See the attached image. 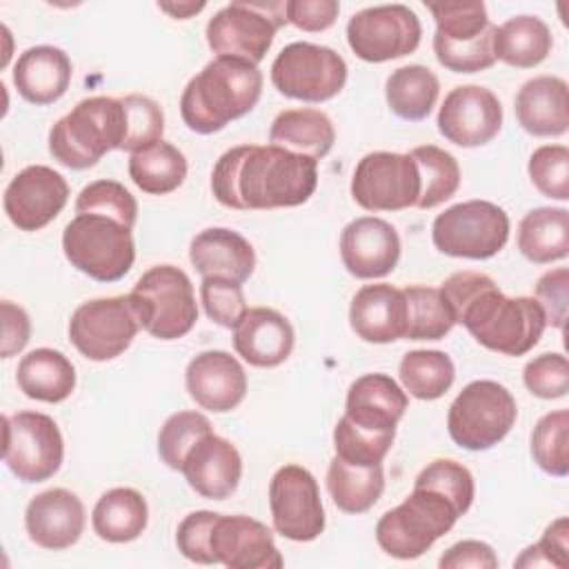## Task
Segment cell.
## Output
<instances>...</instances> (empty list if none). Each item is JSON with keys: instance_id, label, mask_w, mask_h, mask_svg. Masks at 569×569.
<instances>
[{"instance_id": "obj_57", "label": "cell", "mask_w": 569, "mask_h": 569, "mask_svg": "<svg viewBox=\"0 0 569 569\" xmlns=\"http://www.w3.org/2000/svg\"><path fill=\"white\" fill-rule=\"evenodd\" d=\"M31 336V322L22 307L4 300L2 302V358H11L13 353L22 351Z\"/></svg>"}, {"instance_id": "obj_58", "label": "cell", "mask_w": 569, "mask_h": 569, "mask_svg": "<svg viewBox=\"0 0 569 569\" xmlns=\"http://www.w3.org/2000/svg\"><path fill=\"white\" fill-rule=\"evenodd\" d=\"M162 11H167V13H171L173 18H178V20H187V18H191L193 13H198V11H202L204 9V2H178V4H169V2H162V4H158Z\"/></svg>"}, {"instance_id": "obj_1", "label": "cell", "mask_w": 569, "mask_h": 569, "mask_svg": "<svg viewBox=\"0 0 569 569\" xmlns=\"http://www.w3.org/2000/svg\"><path fill=\"white\" fill-rule=\"evenodd\" d=\"M318 187V162L278 144H238L211 171V191L229 209H282L305 204Z\"/></svg>"}, {"instance_id": "obj_46", "label": "cell", "mask_w": 569, "mask_h": 569, "mask_svg": "<svg viewBox=\"0 0 569 569\" xmlns=\"http://www.w3.org/2000/svg\"><path fill=\"white\" fill-rule=\"evenodd\" d=\"M436 20V36L447 40H471L480 36L491 22L485 2H427Z\"/></svg>"}, {"instance_id": "obj_32", "label": "cell", "mask_w": 569, "mask_h": 569, "mask_svg": "<svg viewBox=\"0 0 569 569\" xmlns=\"http://www.w3.org/2000/svg\"><path fill=\"white\" fill-rule=\"evenodd\" d=\"M149 520V507L140 491L131 487H116L102 493L91 513V527L98 538L107 542L136 540Z\"/></svg>"}, {"instance_id": "obj_24", "label": "cell", "mask_w": 569, "mask_h": 569, "mask_svg": "<svg viewBox=\"0 0 569 569\" xmlns=\"http://www.w3.org/2000/svg\"><path fill=\"white\" fill-rule=\"evenodd\" d=\"M353 333L373 345H387L407 336V302L402 289L387 282L365 284L349 307Z\"/></svg>"}, {"instance_id": "obj_15", "label": "cell", "mask_w": 569, "mask_h": 569, "mask_svg": "<svg viewBox=\"0 0 569 569\" xmlns=\"http://www.w3.org/2000/svg\"><path fill=\"white\" fill-rule=\"evenodd\" d=\"M420 36L418 16L405 4L367 7L353 13L347 24V42L365 62H387L413 53Z\"/></svg>"}, {"instance_id": "obj_50", "label": "cell", "mask_w": 569, "mask_h": 569, "mask_svg": "<svg viewBox=\"0 0 569 569\" xmlns=\"http://www.w3.org/2000/svg\"><path fill=\"white\" fill-rule=\"evenodd\" d=\"M200 300L207 316L227 329H233L247 311L240 282H233L227 278H213V276L202 278Z\"/></svg>"}, {"instance_id": "obj_52", "label": "cell", "mask_w": 569, "mask_h": 569, "mask_svg": "<svg viewBox=\"0 0 569 569\" xmlns=\"http://www.w3.org/2000/svg\"><path fill=\"white\" fill-rule=\"evenodd\" d=\"M216 520L213 511H191L182 518L176 531L178 551L198 565H216L209 551V531Z\"/></svg>"}, {"instance_id": "obj_23", "label": "cell", "mask_w": 569, "mask_h": 569, "mask_svg": "<svg viewBox=\"0 0 569 569\" xmlns=\"http://www.w3.org/2000/svg\"><path fill=\"white\" fill-rule=\"evenodd\" d=\"M180 471L189 487L202 498L224 500L238 489L242 458L229 440L209 431L189 449Z\"/></svg>"}, {"instance_id": "obj_17", "label": "cell", "mask_w": 569, "mask_h": 569, "mask_svg": "<svg viewBox=\"0 0 569 569\" xmlns=\"http://www.w3.org/2000/svg\"><path fill=\"white\" fill-rule=\"evenodd\" d=\"M67 200V180L44 164H31L18 171L2 196L4 213L20 231H40L58 218Z\"/></svg>"}, {"instance_id": "obj_42", "label": "cell", "mask_w": 569, "mask_h": 569, "mask_svg": "<svg viewBox=\"0 0 569 569\" xmlns=\"http://www.w3.org/2000/svg\"><path fill=\"white\" fill-rule=\"evenodd\" d=\"M396 438V429L373 431L358 427L347 416H342L333 429L336 456L351 465H382Z\"/></svg>"}, {"instance_id": "obj_2", "label": "cell", "mask_w": 569, "mask_h": 569, "mask_svg": "<svg viewBox=\"0 0 569 569\" xmlns=\"http://www.w3.org/2000/svg\"><path fill=\"white\" fill-rule=\"evenodd\" d=\"M453 320L487 349L505 356L531 351L545 327V313L536 298L505 296L493 278L478 271L451 273L440 287Z\"/></svg>"}, {"instance_id": "obj_16", "label": "cell", "mask_w": 569, "mask_h": 569, "mask_svg": "<svg viewBox=\"0 0 569 569\" xmlns=\"http://www.w3.org/2000/svg\"><path fill=\"white\" fill-rule=\"evenodd\" d=\"M273 529L296 542L316 540L325 531V509L313 473L300 465L280 467L269 482Z\"/></svg>"}, {"instance_id": "obj_10", "label": "cell", "mask_w": 569, "mask_h": 569, "mask_svg": "<svg viewBox=\"0 0 569 569\" xmlns=\"http://www.w3.org/2000/svg\"><path fill=\"white\" fill-rule=\"evenodd\" d=\"M287 24L284 2L238 0L222 7L207 24V44L218 56L258 64L273 44L276 31Z\"/></svg>"}, {"instance_id": "obj_29", "label": "cell", "mask_w": 569, "mask_h": 569, "mask_svg": "<svg viewBox=\"0 0 569 569\" xmlns=\"http://www.w3.org/2000/svg\"><path fill=\"white\" fill-rule=\"evenodd\" d=\"M71 82L69 56L51 44H38L18 56L13 84L31 104H51L64 96Z\"/></svg>"}, {"instance_id": "obj_47", "label": "cell", "mask_w": 569, "mask_h": 569, "mask_svg": "<svg viewBox=\"0 0 569 569\" xmlns=\"http://www.w3.org/2000/svg\"><path fill=\"white\" fill-rule=\"evenodd\" d=\"M533 187L553 200L569 198V149L565 144H542L529 158Z\"/></svg>"}, {"instance_id": "obj_13", "label": "cell", "mask_w": 569, "mask_h": 569, "mask_svg": "<svg viewBox=\"0 0 569 569\" xmlns=\"http://www.w3.org/2000/svg\"><path fill=\"white\" fill-rule=\"evenodd\" d=\"M420 176L409 153L373 151L358 160L351 178V198L367 211H400L416 207Z\"/></svg>"}, {"instance_id": "obj_44", "label": "cell", "mask_w": 569, "mask_h": 569, "mask_svg": "<svg viewBox=\"0 0 569 569\" xmlns=\"http://www.w3.org/2000/svg\"><path fill=\"white\" fill-rule=\"evenodd\" d=\"M213 431L207 416L198 411H178L171 413L158 433V453L160 460L169 467L180 471L184 456L189 449L204 436Z\"/></svg>"}, {"instance_id": "obj_22", "label": "cell", "mask_w": 569, "mask_h": 569, "mask_svg": "<svg viewBox=\"0 0 569 569\" xmlns=\"http://www.w3.org/2000/svg\"><path fill=\"white\" fill-rule=\"evenodd\" d=\"M87 513L80 498L62 487L33 496L24 511V527L29 538L51 551L69 549L84 531Z\"/></svg>"}, {"instance_id": "obj_35", "label": "cell", "mask_w": 569, "mask_h": 569, "mask_svg": "<svg viewBox=\"0 0 569 569\" xmlns=\"http://www.w3.org/2000/svg\"><path fill=\"white\" fill-rule=\"evenodd\" d=\"M551 31L536 16H516L496 29L493 51L496 60H502L516 69H531L540 64L551 51Z\"/></svg>"}, {"instance_id": "obj_19", "label": "cell", "mask_w": 569, "mask_h": 569, "mask_svg": "<svg viewBox=\"0 0 569 569\" xmlns=\"http://www.w3.org/2000/svg\"><path fill=\"white\" fill-rule=\"evenodd\" d=\"M209 551L213 556V562H220L229 569L282 567V556L273 545L271 529L242 513H216L209 531Z\"/></svg>"}, {"instance_id": "obj_9", "label": "cell", "mask_w": 569, "mask_h": 569, "mask_svg": "<svg viewBox=\"0 0 569 569\" xmlns=\"http://www.w3.org/2000/svg\"><path fill=\"white\" fill-rule=\"evenodd\" d=\"M431 240L445 256L485 260L507 244L509 216L489 200L458 202L436 216Z\"/></svg>"}, {"instance_id": "obj_12", "label": "cell", "mask_w": 569, "mask_h": 569, "mask_svg": "<svg viewBox=\"0 0 569 569\" xmlns=\"http://www.w3.org/2000/svg\"><path fill=\"white\" fill-rule=\"evenodd\" d=\"M2 460L22 482L49 480L62 465L64 440L56 420L40 411L2 416Z\"/></svg>"}, {"instance_id": "obj_18", "label": "cell", "mask_w": 569, "mask_h": 569, "mask_svg": "<svg viewBox=\"0 0 569 569\" xmlns=\"http://www.w3.org/2000/svg\"><path fill=\"white\" fill-rule=\"evenodd\" d=\"M502 127V104L480 84L453 87L438 111V131L458 147H482Z\"/></svg>"}, {"instance_id": "obj_27", "label": "cell", "mask_w": 569, "mask_h": 569, "mask_svg": "<svg viewBox=\"0 0 569 569\" xmlns=\"http://www.w3.org/2000/svg\"><path fill=\"white\" fill-rule=\"evenodd\" d=\"M409 400L400 385L387 373H365L347 391L345 416L358 427L373 431L396 429Z\"/></svg>"}, {"instance_id": "obj_53", "label": "cell", "mask_w": 569, "mask_h": 569, "mask_svg": "<svg viewBox=\"0 0 569 569\" xmlns=\"http://www.w3.org/2000/svg\"><path fill=\"white\" fill-rule=\"evenodd\" d=\"M567 287H569V271L558 267L547 271L536 282V300L545 313L547 325L562 329L567 320Z\"/></svg>"}, {"instance_id": "obj_51", "label": "cell", "mask_w": 569, "mask_h": 569, "mask_svg": "<svg viewBox=\"0 0 569 569\" xmlns=\"http://www.w3.org/2000/svg\"><path fill=\"white\" fill-rule=\"evenodd\" d=\"M525 387L542 398H562L569 391V362L562 353H542L529 360L522 369Z\"/></svg>"}, {"instance_id": "obj_21", "label": "cell", "mask_w": 569, "mask_h": 569, "mask_svg": "<svg viewBox=\"0 0 569 569\" xmlns=\"http://www.w3.org/2000/svg\"><path fill=\"white\" fill-rule=\"evenodd\" d=\"M184 382L191 400L216 413L236 409L247 396V373L242 365L220 349L193 356L187 365Z\"/></svg>"}, {"instance_id": "obj_49", "label": "cell", "mask_w": 569, "mask_h": 569, "mask_svg": "<svg viewBox=\"0 0 569 569\" xmlns=\"http://www.w3.org/2000/svg\"><path fill=\"white\" fill-rule=\"evenodd\" d=\"M416 482L445 493L449 500H453V505L460 509V513L469 511L473 496H476V485H473L471 471L465 465L449 460V458H438V460L429 462L418 473Z\"/></svg>"}, {"instance_id": "obj_20", "label": "cell", "mask_w": 569, "mask_h": 569, "mask_svg": "<svg viewBox=\"0 0 569 569\" xmlns=\"http://www.w3.org/2000/svg\"><path fill=\"white\" fill-rule=\"evenodd\" d=\"M340 258L345 269L360 280L382 278L400 260L398 231L376 216L356 218L340 233Z\"/></svg>"}, {"instance_id": "obj_8", "label": "cell", "mask_w": 569, "mask_h": 569, "mask_svg": "<svg viewBox=\"0 0 569 569\" xmlns=\"http://www.w3.org/2000/svg\"><path fill=\"white\" fill-rule=\"evenodd\" d=\"M516 418L518 407L507 387L496 380H473L451 402L447 429L458 447L485 451L511 431Z\"/></svg>"}, {"instance_id": "obj_33", "label": "cell", "mask_w": 569, "mask_h": 569, "mask_svg": "<svg viewBox=\"0 0 569 569\" xmlns=\"http://www.w3.org/2000/svg\"><path fill=\"white\" fill-rule=\"evenodd\" d=\"M518 249L536 264H549L569 253V211L562 207L531 209L518 227Z\"/></svg>"}, {"instance_id": "obj_11", "label": "cell", "mask_w": 569, "mask_h": 569, "mask_svg": "<svg viewBox=\"0 0 569 569\" xmlns=\"http://www.w3.org/2000/svg\"><path fill=\"white\" fill-rule=\"evenodd\" d=\"M273 87L293 100L325 102L338 96L347 82V62L331 47L291 42L271 62Z\"/></svg>"}, {"instance_id": "obj_30", "label": "cell", "mask_w": 569, "mask_h": 569, "mask_svg": "<svg viewBox=\"0 0 569 569\" xmlns=\"http://www.w3.org/2000/svg\"><path fill=\"white\" fill-rule=\"evenodd\" d=\"M16 380L20 391L31 400L62 402L76 387V369L64 353L40 347L22 356Z\"/></svg>"}, {"instance_id": "obj_28", "label": "cell", "mask_w": 569, "mask_h": 569, "mask_svg": "<svg viewBox=\"0 0 569 569\" xmlns=\"http://www.w3.org/2000/svg\"><path fill=\"white\" fill-rule=\"evenodd\" d=\"M189 258L202 278H227L244 282L256 267V253L247 238L224 227L200 231L189 247Z\"/></svg>"}, {"instance_id": "obj_31", "label": "cell", "mask_w": 569, "mask_h": 569, "mask_svg": "<svg viewBox=\"0 0 569 569\" xmlns=\"http://www.w3.org/2000/svg\"><path fill=\"white\" fill-rule=\"evenodd\" d=\"M271 144L313 158H325L333 142L336 131L327 113L318 109H284L280 111L269 129Z\"/></svg>"}, {"instance_id": "obj_25", "label": "cell", "mask_w": 569, "mask_h": 569, "mask_svg": "<svg viewBox=\"0 0 569 569\" xmlns=\"http://www.w3.org/2000/svg\"><path fill=\"white\" fill-rule=\"evenodd\" d=\"M233 349L253 367H278L291 356L293 327L271 307H251L233 327Z\"/></svg>"}, {"instance_id": "obj_55", "label": "cell", "mask_w": 569, "mask_h": 569, "mask_svg": "<svg viewBox=\"0 0 569 569\" xmlns=\"http://www.w3.org/2000/svg\"><path fill=\"white\" fill-rule=\"evenodd\" d=\"M340 4L336 0H289L284 2L287 22L302 31H325L338 18Z\"/></svg>"}, {"instance_id": "obj_26", "label": "cell", "mask_w": 569, "mask_h": 569, "mask_svg": "<svg viewBox=\"0 0 569 569\" xmlns=\"http://www.w3.org/2000/svg\"><path fill=\"white\" fill-rule=\"evenodd\" d=\"M518 124L538 138L562 136L569 127V89L558 76L527 80L516 93Z\"/></svg>"}, {"instance_id": "obj_6", "label": "cell", "mask_w": 569, "mask_h": 569, "mask_svg": "<svg viewBox=\"0 0 569 569\" xmlns=\"http://www.w3.org/2000/svg\"><path fill=\"white\" fill-rule=\"evenodd\" d=\"M140 329L158 340H178L187 336L198 307L189 276L173 264H156L144 271L129 293Z\"/></svg>"}, {"instance_id": "obj_34", "label": "cell", "mask_w": 569, "mask_h": 569, "mask_svg": "<svg viewBox=\"0 0 569 569\" xmlns=\"http://www.w3.org/2000/svg\"><path fill=\"white\" fill-rule=\"evenodd\" d=\"M327 489L340 511L365 513L385 491L382 465H351L336 456L327 469Z\"/></svg>"}, {"instance_id": "obj_40", "label": "cell", "mask_w": 569, "mask_h": 569, "mask_svg": "<svg viewBox=\"0 0 569 569\" xmlns=\"http://www.w3.org/2000/svg\"><path fill=\"white\" fill-rule=\"evenodd\" d=\"M402 293L407 302V340H440L451 331L456 320L440 289L411 284Z\"/></svg>"}, {"instance_id": "obj_36", "label": "cell", "mask_w": 569, "mask_h": 569, "mask_svg": "<svg viewBox=\"0 0 569 569\" xmlns=\"http://www.w3.org/2000/svg\"><path fill=\"white\" fill-rule=\"evenodd\" d=\"M129 178L144 193H151V196L171 193L187 178V158L171 142L158 140L131 153Z\"/></svg>"}, {"instance_id": "obj_3", "label": "cell", "mask_w": 569, "mask_h": 569, "mask_svg": "<svg viewBox=\"0 0 569 569\" xmlns=\"http://www.w3.org/2000/svg\"><path fill=\"white\" fill-rule=\"evenodd\" d=\"M262 93V73L258 64L216 56L196 73L180 98V116L196 133H216L231 120L249 113Z\"/></svg>"}, {"instance_id": "obj_7", "label": "cell", "mask_w": 569, "mask_h": 569, "mask_svg": "<svg viewBox=\"0 0 569 569\" xmlns=\"http://www.w3.org/2000/svg\"><path fill=\"white\" fill-rule=\"evenodd\" d=\"M62 251L71 267L98 282L124 278L136 260L131 229L96 213H78L64 227Z\"/></svg>"}, {"instance_id": "obj_37", "label": "cell", "mask_w": 569, "mask_h": 569, "mask_svg": "<svg viewBox=\"0 0 569 569\" xmlns=\"http://www.w3.org/2000/svg\"><path fill=\"white\" fill-rule=\"evenodd\" d=\"M440 82L429 67L407 64L387 78L385 98L389 109L402 120H425L436 107Z\"/></svg>"}, {"instance_id": "obj_54", "label": "cell", "mask_w": 569, "mask_h": 569, "mask_svg": "<svg viewBox=\"0 0 569 569\" xmlns=\"http://www.w3.org/2000/svg\"><path fill=\"white\" fill-rule=\"evenodd\" d=\"M567 518H558L551 522L542 538L527 547L522 556L516 560V567H536V565H553L567 567Z\"/></svg>"}, {"instance_id": "obj_43", "label": "cell", "mask_w": 569, "mask_h": 569, "mask_svg": "<svg viewBox=\"0 0 569 569\" xmlns=\"http://www.w3.org/2000/svg\"><path fill=\"white\" fill-rule=\"evenodd\" d=\"M493 24H489L480 36L471 40H447L433 33V53L438 62L453 71V73H476L482 69L493 67L496 51H493V38H496Z\"/></svg>"}, {"instance_id": "obj_4", "label": "cell", "mask_w": 569, "mask_h": 569, "mask_svg": "<svg viewBox=\"0 0 569 569\" xmlns=\"http://www.w3.org/2000/svg\"><path fill=\"white\" fill-rule=\"evenodd\" d=\"M127 113L120 98L91 96L80 100L49 131L51 156L69 169H89L107 151L122 149Z\"/></svg>"}, {"instance_id": "obj_14", "label": "cell", "mask_w": 569, "mask_h": 569, "mask_svg": "<svg viewBox=\"0 0 569 569\" xmlns=\"http://www.w3.org/2000/svg\"><path fill=\"white\" fill-rule=\"evenodd\" d=\"M140 329L129 296L96 298L82 302L69 320L73 347L89 360L104 362L118 358Z\"/></svg>"}, {"instance_id": "obj_5", "label": "cell", "mask_w": 569, "mask_h": 569, "mask_svg": "<svg viewBox=\"0 0 569 569\" xmlns=\"http://www.w3.org/2000/svg\"><path fill=\"white\" fill-rule=\"evenodd\" d=\"M460 516V509L445 493L413 482V491L378 520L376 540L387 556L413 560L429 551Z\"/></svg>"}, {"instance_id": "obj_48", "label": "cell", "mask_w": 569, "mask_h": 569, "mask_svg": "<svg viewBox=\"0 0 569 569\" xmlns=\"http://www.w3.org/2000/svg\"><path fill=\"white\" fill-rule=\"evenodd\" d=\"M122 100L127 113V138L122 151H138L162 140L164 131V113L160 104L147 96L129 93Z\"/></svg>"}, {"instance_id": "obj_38", "label": "cell", "mask_w": 569, "mask_h": 569, "mask_svg": "<svg viewBox=\"0 0 569 569\" xmlns=\"http://www.w3.org/2000/svg\"><path fill=\"white\" fill-rule=\"evenodd\" d=\"M400 382L418 400H436L449 391L456 378L451 358L438 349H416L402 356Z\"/></svg>"}, {"instance_id": "obj_45", "label": "cell", "mask_w": 569, "mask_h": 569, "mask_svg": "<svg viewBox=\"0 0 569 569\" xmlns=\"http://www.w3.org/2000/svg\"><path fill=\"white\" fill-rule=\"evenodd\" d=\"M76 213L107 216L131 229L138 218V202L124 184L116 180H96L78 193Z\"/></svg>"}, {"instance_id": "obj_41", "label": "cell", "mask_w": 569, "mask_h": 569, "mask_svg": "<svg viewBox=\"0 0 569 569\" xmlns=\"http://www.w3.org/2000/svg\"><path fill=\"white\" fill-rule=\"evenodd\" d=\"M531 456L536 465L556 478L569 473V411H551L542 416L531 433Z\"/></svg>"}, {"instance_id": "obj_56", "label": "cell", "mask_w": 569, "mask_h": 569, "mask_svg": "<svg viewBox=\"0 0 569 569\" xmlns=\"http://www.w3.org/2000/svg\"><path fill=\"white\" fill-rule=\"evenodd\" d=\"M438 565L442 569H465V567H473V569H496L498 567V556L491 549V545L482 542V540H462L456 542L453 547H449Z\"/></svg>"}, {"instance_id": "obj_39", "label": "cell", "mask_w": 569, "mask_h": 569, "mask_svg": "<svg viewBox=\"0 0 569 569\" xmlns=\"http://www.w3.org/2000/svg\"><path fill=\"white\" fill-rule=\"evenodd\" d=\"M409 156L413 158L420 176V196L416 202L418 209H433L458 191L460 167L449 151L436 144H422L411 149Z\"/></svg>"}]
</instances>
